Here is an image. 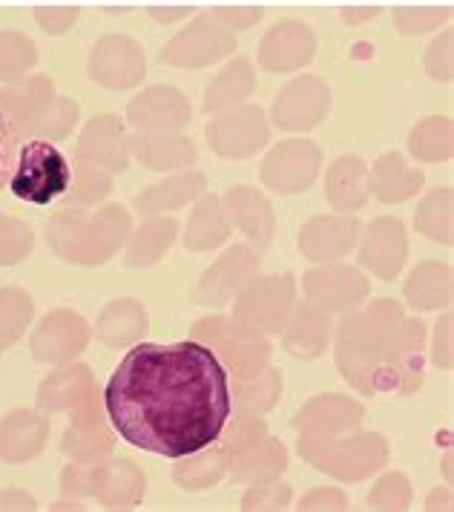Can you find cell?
<instances>
[{"mask_svg": "<svg viewBox=\"0 0 454 512\" xmlns=\"http://www.w3.org/2000/svg\"><path fill=\"white\" fill-rule=\"evenodd\" d=\"M32 58H35V52H32V44L26 38H21V35L0 38V78L21 72L26 64H32Z\"/></svg>", "mask_w": 454, "mask_h": 512, "instance_id": "cell-47", "label": "cell"}, {"mask_svg": "<svg viewBox=\"0 0 454 512\" xmlns=\"http://www.w3.org/2000/svg\"><path fill=\"white\" fill-rule=\"evenodd\" d=\"M334 360L342 380L363 395H414L426 374V323L388 297L360 305L342 314Z\"/></svg>", "mask_w": 454, "mask_h": 512, "instance_id": "cell-2", "label": "cell"}, {"mask_svg": "<svg viewBox=\"0 0 454 512\" xmlns=\"http://www.w3.org/2000/svg\"><path fill=\"white\" fill-rule=\"evenodd\" d=\"M104 409L121 441L176 461L219 441L233 415L230 374L196 340L136 343L104 389Z\"/></svg>", "mask_w": 454, "mask_h": 512, "instance_id": "cell-1", "label": "cell"}, {"mask_svg": "<svg viewBox=\"0 0 454 512\" xmlns=\"http://www.w3.org/2000/svg\"><path fill=\"white\" fill-rule=\"evenodd\" d=\"M368 173H371V196L383 205L409 202L426 185L423 170L411 167L400 153H383L374 167H368Z\"/></svg>", "mask_w": 454, "mask_h": 512, "instance_id": "cell-28", "label": "cell"}, {"mask_svg": "<svg viewBox=\"0 0 454 512\" xmlns=\"http://www.w3.org/2000/svg\"><path fill=\"white\" fill-rule=\"evenodd\" d=\"M296 510H302V512L348 510V498H345V492L337 487H317V489H311V492L299 501V507H296Z\"/></svg>", "mask_w": 454, "mask_h": 512, "instance_id": "cell-51", "label": "cell"}, {"mask_svg": "<svg viewBox=\"0 0 454 512\" xmlns=\"http://www.w3.org/2000/svg\"><path fill=\"white\" fill-rule=\"evenodd\" d=\"M325 199L337 213H357L371 199V173L368 164L348 153L331 162L325 173Z\"/></svg>", "mask_w": 454, "mask_h": 512, "instance_id": "cell-25", "label": "cell"}, {"mask_svg": "<svg viewBox=\"0 0 454 512\" xmlns=\"http://www.w3.org/2000/svg\"><path fill=\"white\" fill-rule=\"evenodd\" d=\"M296 305L294 274H268L245 285V291L233 300V317L248 323L265 337L282 334Z\"/></svg>", "mask_w": 454, "mask_h": 512, "instance_id": "cell-8", "label": "cell"}, {"mask_svg": "<svg viewBox=\"0 0 454 512\" xmlns=\"http://www.w3.org/2000/svg\"><path fill=\"white\" fill-rule=\"evenodd\" d=\"M147 12H150V18H156V21L164 26L176 24V21H182V18L190 15V9H187V6H164V9H161V6H150Z\"/></svg>", "mask_w": 454, "mask_h": 512, "instance_id": "cell-52", "label": "cell"}, {"mask_svg": "<svg viewBox=\"0 0 454 512\" xmlns=\"http://www.w3.org/2000/svg\"><path fill=\"white\" fill-rule=\"evenodd\" d=\"M449 21H452L449 6H443V9L440 6H403L394 12V26L403 35H426Z\"/></svg>", "mask_w": 454, "mask_h": 512, "instance_id": "cell-43", "label": "cell"}, {"mask_svg": "<svg viewBox=\"0 0 454 512\" xmlns=\"http://www.w3.org/2000/svg\"><path fill=\"white\" fill-rule=\"evenodd\" d=\"M210 150L227 159V162H248L259 150L268 147L271 141V127L262 107L253 104H239L233 110L216 113L205 127Z\"/></svg>", "mask_w": 454, "mask_h": 512, "instance_id": "cell-9", "label": "cell"}, {"mask_svg": "<svg viewBox=\"0 0 454 512\" xmlns=\"http://www.w3.org/2000/svg\"><path fill=\"white\" fill-rule=\"evenodd\" d=\"M127 121L138 133H182L193 121V107L179 87L153 84L130 101Z\"/></svg>", "mask_w": 454, "mask_h": 512, "instance_id": "cell-17", "label": "cell"}, {"mask_svg": "<svg viewBox=\"0 0 454 512\" xmlns=\"http://www.w3.org/2000/svg\"><path fill=\"white\" fill-rule=\"evenodd\" d=\"M210 15L236 35V32H245L253 24H259L265 9L262 6H216V9H210Z\"/></svg>", "mask_w": 454, "mask_h": 512, "instance_id": "cell-49", "label": "cell"}, {"mask_svg": "<svg viewBox=\"0 0 454 512\" xmlns=\"http://www.w3.org/2000/svg\"><path fill=\"white\" fill-rule=\"evenodd\" d=\"M222 210H225L230 228L248 236L250 248H256L259 254H265L271 248L273 236H276V213L262 190L233 185L222 196Z\"/></svg>", "mask_w": 454, "mask_h": 512, "instance_id": "cell-20", "label": "cell"}, {"mask_svg": "<svg viewBox=\"0 0 454 512\" xmlns=\"http://www.w3.org/2000/svg\"><path fill=\"white\" fill-rule=\"evenodd\" d=\"M87 340H90V331L78 314L55 311L52 317H46L44 326L35 334V354L46 363H64V360H72L78 351H84Z\"/></svg>", "mask_w": 454, "mask_h": 512, "instance_id": "cell-29", "label": "cell"}, {"mask_svg": "<svg viewBox=\"0 0 454 512\" xmlns=\"http://www.w3.org/2000/svg\"><path fill=\"white\" fill-rule=\"evenodd\" d=\"M302 291L305 300L314 303L322 311H328L331 317L357 311L360 305L368 303L371 294V282L363 274V268L354 265H342L337 262H319L317 268H311L302 277Z\"/></svg>", "mask_w": 454, "mask_h": 512, "instance_id": "cell-10", "label": "cell"}, {"mask_svg": "<svg viewBox=\"0 0 454 512\" xmlns=\"http://www.w3.org/2000/svg\"><path fill=\"white\" fill-rule=\"evenodd\" d=\"M259 268H262L259 251L245 245V242H236L202 274L193 297L199 305L222 308V305L233 303L245 291L250 280L259 277Z\"/></svg>", "mask_w": 454, "mask_h": 512, "instance_id": "cell-13", "label": "cell"}, {"mask_svg": "<svg viewBox=\"0 0 454 512\" xmlns=\"http://www.w3.org/2000/svg\"><path fill=\"white\" fill-rule=\"evenodd\" d=\"M314 55H317V35L311 26L302 21H279L262 35L256 61L271 75H285L308 67Z\"/></svg>", "mask_w": 454, "mask_h": 512, "instance_id": "cell-18", "label": "cell"}, {"mask_svg": "<svg viewBox=\"0 0 454 512\" xmlns=\"http://www.w3.org/2000/svg\"><path fill=\"white\" fill-rule=\"evenodd\" d=\"M452 328H454L452 314H443V320H440V323H437V328H434L432 360H434V366H437L440 372H452V366H454Z\"/></svg>", "mask_w": 454, "mask_h": 512, "instance_id": "cell-50", "label": "cell"}, {"mask_svg": "<svg viewBox=\"0 0 454 512\" xmlns=\"http://www.w3.org/2000/svg\"><path fill=\"white\" fill-rule=\"evenodd\" d=\"M230 222H227L225 210H222V196L202 193L196 199V208L187 219V231H184V248L190 254H205L216 251L230 239Z\"/></svg>", "mask_w": 454, "mask_h": 512, "instance_id": "cell-33", "label": "cell"}, {"mask_svg": "<svg viewBox=\"0 0 454 512\" xmlns=\"http://www.w3.org/2000/svg\"><path fill=\"white\" fill-rule=\"evenodd\" d=\"M454 38H452V29H446L440 38H434L429 49H426V58H423V64H426V72H429V78L434 81H443V84H449L454 75Z\"/></svg>", "mask_w": 454, "mask_h": 512, "instance_id": "cell-45", "label": "cell"}, {"mask_svg": "<svg viewBox=\"0 0 454 512\" xmlns=\"http://www.w3.org/2000/svg\"><path fill=\"white\" fill-rule=\"evenodd\" d=\"M130 156L156 173H179L199 162L196 144L182 133H138L130 139Z\"/></svg>", "mask_w": 454, "mask_h": 512, "instance_id": "cell-23", "label": "cell"}, {"mask_svg": "<svg viewBox=\"0 0 454 512\" xmlns=\"http://www.w3.org/2000/svg\"><path fill=\"white\" fill-rule=\"evenodd\" d=\"M454 190L449 185L437 187L432 193L423 196L414 213V228L432 239L437 245H452L454 242Z\"/></svg>", "mask_w": 454, "mask_h": 512, "instance_id": "cell-38", "label": "cell"}, {"mask_svg": "<svg viewBox=\"0 0 454 512\" xmlns=\"http://www.w3.org/2000/svg\"><path fill=\"white\" fill-rule=\"evenodd\" d=\"M29 311H32V303L21 291L0 294V323L6 326V340H12L21 331L23 323L29 320Z\"/></svg>", "mask_w": 454, "mask_h": 512, "instance_id": "cell-48", "label": "cell"}, {"mask_svg": "<svg viewBox=\"0 0 454 512\" xmlns=\"http://www.w3.org/2000/svg\"><path fill=\"white\" fill-rule=\"evenodd\" d=\"M110 190H113V185H110V176H107V173H101L98 167H81V170H75V176H72V187H69V193H75V199H78V202H84V205L101 202Z\"/></svg>", "mask_w": 454, "mask_h": 512, "instance_id": "cell-46", "label": "cell"}, {"mask_svg": "<svg viewBox=\"0 0 454 512\" xmlns=\"http://www.w3.org/2000/svg\"><path fill=\"white\" fill-rule=\"evenodd\" d=\"M409 153L417 162L446 164L454 153V124L449 116L423 118L409 133Z\"/></svg>", "mask_w": 454, "mask_h": 512, "instance_id": "cell-37", "label": "cell"}, {"mask_svg": "<svg viewBox=\"0 0 454 512\" xmlns=\"http://www.w3.org/2000/svg\"><path fill=\"white\" fill-rule=\"evenodd\" d=\"M288 449L279 438L265 435L262 441L256 443L253 449L236 455L227 461V475L236 481V484H265L273 478H282L285 469H288Z\"/></svg>", "mask_w": 454, "mask_h": 512, "instance_id": "cell-32", "label": "cell"}, {"mask_svg": "<svg viewBox=\"0 0 454 512\" xmlns=\"http://www.w3.org/2000/svg\"><path fill=\"white\" fill-rule=\"evenodd\" d=\"M426 510H452V487H437L426 498Z\"/></svg>", "mask_w": 454, "mask_h": 512, "instance_id": "cell-54", "label": "cell"}, {"mask_svg": "<svg viewBox=\"0 0 454 512\" xmlns=\"http://www.w3.org/2000/svg\"><path fill=\"white\" fill-rule=\"evenodd\" d=\"M23 139L26 136L21 133V127L15 124V118L0 107V190L9 185V176H12L15 162H18Z\"/></svg>", "mask_w": 454, "mask_h": 512, "instance_id": "cell-44", "label": "cell"}, {"mask_svg": "<svg viewBox=\"0 0 454 512\" xmlns=\"http://www.w3.org/2000/svg\"><path fill=\"white\" fill-rule=\"evenodd\" d=\"M256 90V70L250 64V58H233L225 70L219 72L205 93V113L216 116L233 110L239 104H245Z\"/></svg>", "mask_w": 454, "mask_h": 512, "instance_id": "cell-34", "label": "cell"}, {"mask_svg": "<svg viewBox=\"0 0 454 512\" xmlns=\"http://www.w3.org/2000/svg\"><path fill=\"white\" fill-rule=\"evenodd\" d=\"M72 176L75 167L67 159V153L55 141L35 136V139H23L18 162L12 167L6 187L18 202L46 208L67 196Z\"/></svg>", "mask_w": 454, "mask_h": 512, "instance_id": "cell-4", "label": "cell"}, {"mask_svg": "<svg viewBox=\"0 0 454 512\" xmlns=\"http://www.w3.org/2000/svg\"><path fill=\"white\" fill-rule=\"evenodd\" d=\"M411 498H414V489H411V481L403 472H386L368 492V504L374 510L386 512L409 510Z\"/></svg>", "mask_w": 454, "mask_h": 512, "instance_id": "cell-41", "label": "cell"}, {"mask_svg": "<svg viewBox=\"0 0 454 512\" xmlns=\"http://www.w3.org/2000/svg\"><path fill=\"white\" fill-rule=\"evenodd\" d=\"M190 340L213 351L216 360L225 366V372L233 374V380L262 372L271 363V337L242 323L239 317H227V314L205 317L193 326Z\"/></svg>", "mask_w": 454, "mask_h": 512, "instance_id": "cell-6", "label": "cell"}, {"mask_svg": "<svg viewBox=\"0 0 454 512\" xmlns=\"http://www.w3.org/2000/svg\"><path fill=\"white\" fill-rule=\"evenodd\" d=\"M179 236V222L173 216H147L136 231L127 236V254L124 262L130 268H153L170 254L173 242Z\"/></svg>", "mask_w": 454, "mask_h": 512, "instance_id": "cell-31", "label": "cell"}, {"mask_svg": "<svg viewBox=\"0 0 454 512\" xmlns=\"http://www.w3.org/2000/svg\"><path fill=\"white\" fill-rule=\"evenodd\" d=\"M230 397H233V406L236 409L256 412V415H268L271 409H276V403L282 400V372L273 369L271 363H268L262 372L233 380Z\"/></svg>", "mask_w": 454, "mask_h": 512, "instance_id": "cell-36", "label": "cell"}, {"mask_svg": "<svg viewBox=\"0 0 454 512\" xmlns=\"http://www.w3.org/2000/svg\"><path fill=\"white\" fill-rule=\"evenodd\" d=\"M265 435H271L268 420L262 418V415H256V412L236 409V415H230V418H227L225 429H222V435H219L216 446L225 452V458L230 461V458H236V455H242V452L253 449L256 443L265 438Z\"/></svg>", "mask_w": 454, "mask_h": 512, "instance_id": "cell-40", "label": "cell"}, {"mask_svg": "<svg viewBox=\"0 0 454 512\" xmlns=\"http://www.w3.org/2000/svg\"><path fill=\"white\" fill-rule=\"evenodd\" d=\"M236 52V35L219 24L210 12L196 15L170 44L161 49L159 61L176 70H205Z\"/></svg>", "mask_w": 454, "mask_h": 512, "instance_id": "cell-7", "label": "cell"}, {"mask_svg": "<svg viewBox=\"0 0 454 512\" xmlns=\"http://www.w3.org/2000/svg\"><path fill=\"white\" fill-rule=\"evenodd\" d=\"M75 15H78L75 9H72V12H52V15H49V12H38V18H52V24L44 26V29H52V32L67 29V26L75 21Z\"/></svg>", "mask_w": 454, "mask_h": 512, "instance_id": "cell-55", "label": "cell"}, {"mask_svg": "<svg viewBox=\"0 0 454 512\" xmlns=\"http://www.w3.org/2000/svg\"><path fill=\"white\" fill-rule=\"evenodd\" d=\"M331 113V87L319 75H299L273 98V127L285 133H305L319 127Z\"/></svg>", "mask_w": 454, "mask_h": 512, "instance_id": "cell-12", "label": "cell"}, {"mask_svg": "<svg viewBox=\"0 0 454 512\" xmlns=\"http://www.w3.org/2000/svg\"><path fill=\"white\" fill-rule=\"evenodd\" d=\"M150 331V314L147 308L133 300V297H121L113 300L101 311L98 317V340L107 346V349H127V346H136L144 340V334Z\"/></svg>", "mask_w": 454, "mask_h": 512, "instance_id": "cell-30", "label": "cell"}, {"mask_svg": "<svg viewBox=\"0 0 454 512\" xmlns=\"http://www.w3.org/2000/svg\"><path fill=\"white\" fill-rule=\"evenodd\" d=\"M46 435V423L32 418L29 412H15L12 418L0 426V458L18 464L23 458L35 455L41 449Z\"/></svg>", "mask_w": 454, "mask_h": 512, "instance_id": "cell-39", "label": "cell"}, {"mask_svg": "<svg viewBox=\"0 0 454 512\" xmlns=\"http://www.w3.org/2000/svg\"><path fill=\"white\" fill-rule=\"evenodd\" d=\"M302 461L340 484H360L388 464V441L380 432H351L334 441H299Z\"/></svg>", "mask_w": 454, "mask_h": 512, "instance_id": "cell-5", "label": "cell"}, {"mask_svg": "<svg viewBox=\"0 0 454 512\" xmlns=\"http://www.w3.org/2000/svg\"><path fill=\"white\" fill-rule=\"evenodd\" d=\"M133 231V216L121 205H107L95 216L64 213L52 222V245L64 259L101 265L118 254Z\"/></svg>", "mask_w": 454, "mask_h": 512, "instance_id": "cell-3", "label": "cell"}, {"mask_svg": "<svg viewBox=\"0 0 454 512\" xmlns=\"http://www.w3.org/2000/svg\"><path fill=\"white\" fill-rule=\"evenodd\" d=\"M365 406L345 395H317L296 412L291 426L299 441H334L363 429Z\"/></svg>", "mask_w": 454, "mask_h": 512, "instance_id": "cell-14", "label": "cell"}, {"mask_svg": "<svg viewBox=\"0 0 454 512\" xmlns=\"http://www.w3.org/2000/svg\"><path fill=\"white\" fill-rule=\"evenodd\" d=\"M403 297L414 314H426V311H440V308H452L454 280L452 265L446 262H420L409 274V280L403 285Z\"/></svg>", "mask_w": 454, "mask_h": 512, "instance_id": "cell-27", "label": "cell"}, {"mask_svg": "<svg viewBox=\"0 0 454 512\" xmlns=\"http://www.w3.org/2000/svg\"><path fill=\"white\" fill-rule=\"evenodd\" d=\"M360 268L377 280L391 282L400 277L406 256H409V233L406 225L394 216H377L357 239Z\"/></svg>", "mask_w": 454, "mask_h": 512, "instance_id": "cell-15", "label": "cell"}, {"mask_svg": "<svg viewBox=\"0 0 454 512\" xmlns=\"http://www.w3.org/2000/svg\"><path fill=\"white\" fill-rule=\"evenodd\" d=\"M380 12H383V9H377V6H374V9H371V6H365V9H342V21L348 26H360L365 24V21H371V18H377Z\"/></svg>", "mask_w": 454, "mask_h": 512, "instance_id": "cell-53", "label": "cell"}, {"mask_svg": "<svg viewBox=\"0 0 454 512\" xmlns=\"http://www.w3.org/2000/svg\"><path fill=\"white\" fill-rule=\"evenodd\" d=\"M225 478L227 458L216 443H210L199 452H190L184 458H176V466H173V481L184 492H207V489L219 487Z\"/></svg>", "mask_w": 454, "mask_h": 512, "instance_id": "cell-35", "label": "cell"}, {"mask_svg": "<svg viewBox=\"0 0 454 512\" xmlns=\"http://www.w3.org/2000/svg\"><path fill=\"white\" fill-rule=\"evenodd\" d=\"M81 159L107 170V173H121L130 167V139L124 133V124L115 116H98L90 127L84 130L81 139Z\"/></svg>", "mask_w": 454, "mask_h": 512, "instance_id": "cell-24", "label": "cell"}, {"mask_svg": "<svg viewBox=\"0 0 454 512\" xmlns=\"http://www.w3.org/2000/svg\"><path fill=\"white\" fill-rule=\"evenodd\" d=\"M90 78L107 90H133L147 78L144 47L130 35H104L90 55Z\"/></svg>", "mask_w": 454, "mask_h": 512, "instance_id": "cell-16", "label": "cell"}, {"mask_svg": "<svg viewBox=\"0 0 454 512\" xmlns=\"http://www.w3.org/2000/svg\"><path fill=\"white\" fill-rule=\"evenodd\" d=\"M322 173V150L308 139H285L262 162V185L279 196L311 190Z\"/></svg>", "mask_w": 454, "mask_h": 512, "instance_id": "cell-11", "label": "cell"}, {"mask_svg": "<svg viewBox=\"0 0 454 512\" xmlns=\"http://www.w3.org/2000/svg\"><path fill=\"white\" fill-rule=\"evenodd\" d=\"M360 219L351 213H328V216H314L302 225L296 236L299 254L308 262H337L357 248L360 239Z\"/></svg>", "mask_w": 454, "mask_h": 512, "instance_id": "cell-19", "label": "cell"}, {"mask_svg": "<svg viewBox=\"0 0 454 512\" xmlns=\"http://www.w3.org/2000/svg\"><path fill=\"white\" fill-rule=\"evenodd\" d=\"M90 492L110 510H133L147 495V478L130 461H107L90 472Z\"/></svg>", "mask_w": 454, "mask_h": 512, "instance_id": "cell-22", "label": "cell"}, {"mask_svg": "<svg viewBox=\"0 0 454 512\" xmlns=\"http://www.w3.org/2000/svg\"><path fill=\"white\" fill-rule=\"evenodd\" d=\"M291 501H294V489H291V484H285L282 478H273V481H265V484H250L239 510L282 512L291 507Z\"/></svg>", "mask_w": 454, "mask_h": 512, "instance_id": "cell-42", "label": "cell"}, {"mask_svg": "<svg viewBox=\"0 0 454 512\" xmlns=\"http://www.w3.org/2000/svg\"><path fill=\"white\" fill-rule=\"evenodd\" d=\"M334 337V320L328 311H322L314 303L302 300L294 305L288 323L282 328V349L288 351L294 360H317L322 357Z\"/></svg>", "mask_w": 454, "mask_h": 512, "instance_id": "cell-21", "label": "cell"}, {"mask_svg": "<svg viewBox=\"0 0 454 512\" xmlns=\"http://www.w3.org/2000/svg\"><path fill=\"white\" fill-rule=\"evenodd\" d=\"M207 190V176L199 170H179L167 179H161L136 196V210L141 216H161L170 210L193 205Z\"/></svg>", "mask_w": 454, "mask_h": 512, "instance_id": "cell-26", "label": "cell"}]
</instances>
